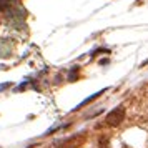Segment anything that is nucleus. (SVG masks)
<instances>
[{
  "instance_id": "nucleus-1",
  "label": "nucleus",
  "mask_w": 148,
  "mask_h": 148,
  "mask_svg": "<svg viewBox=\"0 0 148 148\" xmlns=\"http://www.w3.org/2000/svg\"><path fill=\"white\" fill-rule=\"evenodd\" d=\"M123 118H125V108L118 107L107 115V123L110 127H116V125H120L121 121H123Z\"/></svg>"
},
{
  "instance_id": "nucleus-2",
  "label": "nucleus",
  "mask_w": 148,
  "mask_h": 148,
  "mask_svg": "<svg viewBox=\"0 0 148 148\" xmlns=\"http://www.w3.org/2000/svg\"><path fill=\"white\" fill-rule=\"evenodd\" d=\"M12 0H0V5H5V3H10Z\"/></svg>"
}]
</instances>
